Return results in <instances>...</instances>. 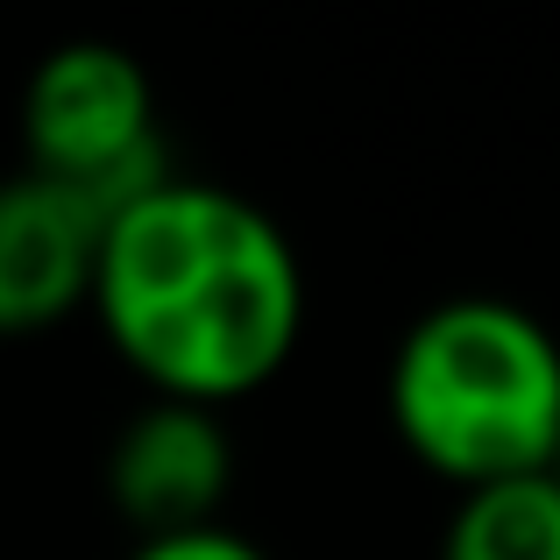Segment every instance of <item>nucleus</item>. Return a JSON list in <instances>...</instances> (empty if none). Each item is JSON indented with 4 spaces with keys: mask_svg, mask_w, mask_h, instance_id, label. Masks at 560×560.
Returning a JSON list of instances; mask_svg holds the SVG:
<instances>
[{
    "mask_svg": "<svg viewBox=\"0 0 560 560\" xmlns=\"http://www.w3.org/2000/svg\"><path fill=\"white\" fill-rule=\"evenodd\" d=\"M22 142L28 171L79 191L100 228L171 178L150 71L114 43H65L43 57L22 93Z\"/></svg>",
    "mask_w": 560,
    "mask_h": 560,
    "instance_id": "nucleus-3",
    "label": "nucleus"
},
{
    "mask_svg": "<svg viewBox=\"0 0 560 560\" xmlns=\"http://www.w3.org/2000/svg\"><path fill=\"white\" fill-rule=\"evenodd\" d=\"M228 482L234 447L220 411L178 405V397H156L150 411H136L107 454V490L128 511V525H142V539L220 525L213 511L228 504Z\"/></svg>",
    "mask_w": 560,
    "mask_h": 560,
    "instance_id": "nucleus-4",
    "label": "nucleus"
},
{
    "mask_svg": "<svg viewBox=\"0 0 560 560\" xmlns=\"http://www.w3.org/2000/svg\"><path fill=\"white\" fill-rule=\"evenodd\" d=\"M107 341L178 405H228L284 370L305 319L299 256L262 206L164 178L107 220L93 262Z\"/></svg>",
    "mask_w": 560,
    "mask_h": 560,
    "instance_id": "nucleus-1",
    "label": "nucleus"
},
{
    "mask_svg": "<svg viewBox=\"0 0 560 560\" xmlns=\"http://www.w3.org/2000/svg\"><path fill=\"white\" fill-rule=\"evenodd\" d=\"M100 213L50 178L0 185V334H36L93 299Z\"/></svg>",
    "mask_w": 560,
    "mask_h": 560,
    "instance_id": "nucleus-5",
    "label": "nucleus"
},
{
    "mask_svg": "<svg viewBox=\"0 0 560 560\" xmlns=\"http://www.w3.org/2000/svg\"><path fill=\"white\" fill-rule=\"evenodd\" d=\"M547 476H553V482H560V447H553V462H547Z\"/></svg>",
    "mask_w": 560,
    "mask_h": 560,
    "instance_id": "nucleus-8",
    "label": "nucleus"
},
{
    "mask_svg": "<svg viewBox=\"0 0 560 560\" xmlns=\"http://www.w3.org/2000/svg\"><path fill=\"white\" fill-rule=\"evenodd\" d=\"M390 419L433 476H539L560 447V348L504 299H447L405 334L390 362Z\"/></svg>",
    "mask_w": 560,
    "mask_h": 560,
    "instance_id": "nucleus-2",
    "label": "nucleus"
},
{
    "mask_svg": "<svg viewBox=\"0 0 560 560\" xmlns=\"http://www.w3.org/2000/svg\"><path fill=\"white\" fill-rule=\"evenodd\" d=\"M440 560H560V482L539 468V476L462 490Z\"/></svg>",
    "mask_w": 560,
    "mask_h": 560,
    "instance_id": "nucleus-6",
    "label": "nucleus"
},
{
    "mask_svg": "<svg viewBox=\"0 0 560 560\" xmlns=\"http://www.w3.org/2000/svg\"><path fill=\"white\" fill-rule=\"evenodd\" d=\"M128 560H270L262 547H248L242 533L228 525H199V533H164V539H142Z\"/></svg>",
    "mask_w": 560,
    "mask_h": 560,
    "instance_id": "nucleus-7",
    "label": "nucleus"
}]
</instances>
